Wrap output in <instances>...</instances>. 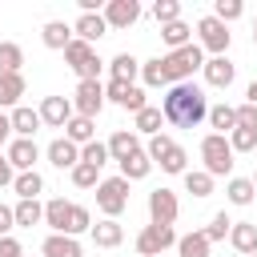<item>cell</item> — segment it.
Here are the masks:
<instances>
[{"mask_svg":"<svg viewBox=\"0 0 257 257\" xmlns=\"http://www.w3.org/2000/svg\"><path fill=\"white\" fill-rule=\"evenodd\" d=\"M161 116L177 128H197L201 120H209V96L201 84L185 80V84H169L165 100H161Z\"/></svg>","mask_w":257,"mask_h":257,"instance_id":"obj_1","label":"cell"},{"mask_svg":"<svg viewBox=\"0 0 257 257\" xmlns=\"http://www.w3.org/2000/svg\"><path fill=\"white\" fill-rule=\"evenodd\" d=\"M145 153H149V161H153V165H161V173H169V177H185V173H189V153H185L169 133L149 137Z\"/></svg>","mask_w":257,"mask_h":257,"instance_id":"obj_2","label":"cell"},{"mask_svg":"<svg viewBox=\"0 0 257 257\" xmlns=\"http://www.w3.org/2000/svg\"><path fill=\"white\" fill-rule=\"evenodd\" d=\"M161 64H165L169 84H185V80H193L197 68H205V52H201V44H185L177 52H165Z\"/></svg>","mask_w":257,"mask_h":257,"instance_id":"obj_3","label":"cell"},{"mask_svg":"<svg viewBox=\"0 0 257 257\" xmlns=\"http://www.w3.org/2000/svg\"><path fill=\"white\" fill-rule=\"evenodd\" d=\"M201 161H205V173H209V177H229V173H233V149H229V137H221V133H205V137H201Z\"/></svg>","mask_w":257,"mask_h":257,"instance_id":"obj_4","label":"cell"},{"mask_svg":"<svg viewBox=\"0 0 257 257\" xmlns=\"http://www.w3.org/2000/svg\"><path fill=\"white\" fill-rule=\"evenodd\" d=\"M96 209L104 213V217H120L124 209H128V181L116 173V177H104L100 185H96Z\"/></svg>","mask_w":257,"mask_h":257,"instance_id":"obj_5","label":"cell"},{"mask_svg":"<svg viewBox=\"0 0 257 257\" xmlns=\"http://www.w3.org/2000/svg\"><path fill=\"white\" fill-rule=\"evenodd\" d=\"M197 36H201V52H213V56H225L229 40H233L229 24H221L217 16H201L197 20Z\"/></svg>","mask_w":257,"mask_h":257,"instance_id":"obj_6","label":"cell"},{"mask_svg":"<svg viewBox=\"0 0 257 257\" xmlns=\"http://www.w3.org/2000/svg\"><path fill=\"white\" fill-rule=\"evenodd\" d=\"M104 108V84L100 80H76V92H72V112L76 116H88L96 120Z\"/></svg>","mask_w":257,"mask_h":257,"instance_id":"obj_7","label":"cell"},{"mask_svg":"<svg viewBox=\"0 0 257 257\" xmlns=\"http://www.w3.org/2000/svg\"><path fill=\"white\" fill-rule=\"evenodd\" d=\"M165 249H177L173 225H145V229L137 233V253H141V257H161Z\"/></svg>","mask_w":257,"mask_h":257,"instance_id":"obj_8","label":"cell"},{"mask_svg":"<svg viewBox=\"0 0 257 257\" xmlns=\"http://www.w3.org/2000/svg\"><path fill=\"white\" fill-rule=\"evenodd\" d=\"M177 213H181V201H177V193L173 189H153L149 193V225H173L177 221Z\"/></svg>","mask_w":257,"mask_h":257,"instance_id":"obj_9","label":"cell"},{"mask_svg":"<svg viewBox=\"0 0 257 257\" xmlns=\"http://www.w3.org/2000/svg\"><path fill=\"white\" fill-rule=\"evenodd\" d=\"M4 157H8V165H12L16 173H32L36 161H40V149H36V141H28V137H12L8 149H4Z\"/></svg>","mask_w":257,"mask_h":257,"instance_id":"obj_10","label":"cell"},{"mask_svg":"<svg viewBox=\"0 0 257 257\" xmlns=\"http://www.w3.org/2000/svg\"><path fill=\"white\" fill-rule=\"evenodd\" d=\"M100 16H104L108 28H133V24L141 20V4H137V0H108V4L100 8Z\"/></svg>","mask_w":257,"mask_h":257,"instance_id":"obj_11","label":"cell"},{"mask_svg":"<svg viewBox=\"0 0 257 257\" xmlns=\"http://www.w3.org/2000/svg\"><path fill=\"white\" fill-rule=\"evenodd\" d=\"M36 112H40V124H48V128H64V124L72 120V100H68V96H44Z\"/></svg>","mask_w":257,"mask_h":257,"instance_id":"obj_12","label":"cell"},{"mask_svg":"<svg viewBox=\"0 0 257 257\" xmlns=\"http://www.w3.org/2000/svg\"><path fill=\"white\" fill-rule=\"evenodd\" d=\"M201 72H205V84H209V88H229V84L237 80V64H233L229 56H209Z\"/></svg>","mask_w":257,"mask_h":257,"instance_id":"obj_13","label":"cell"},{"mask_svg":"<svg viewBox=\"0 0 257 257\" xmlns=\"http://www.w3.org/2000/svg\"><path fill=\"white\" fill-rule=\"evenodd\" d=\"M104 149H108V161H116V165H120L124 157H133V153L141 149V137H137L133 128H116V133L104 141Z\"/></svg>","mask_w":257,"mask_h":257,"instance_id":"obj_14","label":"cell"},{"mask_svg":"<svg viewBox=\"0 0 257 257\" xmlns=\"http://www.w3.org/2000/svg\"><path fill=\"white\" fill-rule=\"evenodd\" d=\"M44 157H48V165H56V169H76L80 165V149L72 145V141H64V137H56L48 149H44Z\"/></svg>","mask_w":257,"mask_h":257,"instance_id":"obj_15","label":"cell"},{"mask_svg":"<svg viewBox=\"0 0 257 257\" xmlns=\"http://www.w3.org/2000/svg\"><path fill=\"white\" fill-rule=\"evenodd\" d=\"M40 257H84L80 241L76 237H64V233H48L40 241Z\"/></svg>","mask_w":257,"mask_h":257,"instance_id":"obj_16","label":"cell"},{"mask_svg":"<svg viewBox=\"0 0 257 257\" xmlns=\"http://www.w3.org/2000/svg\"><path fill=\"white\" fill-rule=\"evenodd\" d=\"M72 36H76V40H84V44H96L100 36H108V24H104V16H100V12H88V16H76Z\"/></svg>","mask_w":257,"mask_h":257,"instance_id":"obj_17","label":"cell"},{"mask_svg":"<svg viewBox=\"0 0 257 257\" xmlns=\"http://www.w3.org/2000/svg\"><path fill=\"white\" fill-rule=\"evenodd\" d=\"M8 120H12V137H36V128H40V112L36 108H28V104H16L12 112H8Z\"/></svg>","mask_w":257,"mask_h":257,"instance_id":"obj_18","label":"cell"},{"mask_svg":"<svg viewBox=\"0 0 257 257\" xmlns=\"http://www.w3.org/2000/svg\"><path fill=\"white\" fill-rule=\"evenodd\" d=\"M88 233H92V245H96V249H116V245L124 241V229H120V221H112V217L96 221Z\"/></svg>","mask_w":257,"mask_h":257,"instance_id":"obj_19","label":"cell"},{"mask_svg":"<svg viewBox=\"0 0 257 257\" xmlns=\"http://www.w3.org/2000/svg\"><path fill=\"white\" fill-rule=\"evenodd\" d=\"M229 245H233L237 253L253 257V253H257V225H253V221H233V229H229Z\"/></svg>","mask_w":257,"mask_h":257,"instance_id":"obj_20","label":"cell"},{"mask_svg":"<svg viewBox=\"0 0 257 257\" xmlns=\"http://www.w3.org/2000/svg\"><path fill=\"white\" fill-rule=\"evenodd\" d=\"M24 88H28L24 72H4V76H0V112H4V108H16L20 96H24Z\"/></svg>","mask_w":257,"mask_h":257,"instance_id":"obj_21","label":"cell"},{"mask_svg":"<svg viewBox=\"0 0 257 257\" xmlns=\"http://www.w3.org/2000/svg\"><path fill=\"white\" fill-rule=\"evenodd\" d=\"M141 76V60L133 56V52H116L112 60H108V80H124V84H133Z\"/></svg>","mask_w":257,"mask_h":257,"instance_id":"obj_22","label":"cell"},{"mask_svg":"<svg viewBox=\"0 0 257 257\" xmlns=\"http://www.w3.org/2000/svg\"><path fill=\"white\" fill-rule=\"evenodd\" d=\"M40 40H44V48L64 52V48H68V40H72V24H64V20H48V24L40 28Z\"/></svg>","mask_w":257,"mask_h":257,"instance_id":"obj_23","label":"cell"},{"mask_svg":"<svg viewBox=\"0 0 257 257\" xmlns=\"http://www.w3.org/2000/svg\"><path fill=\"white\" fill-rule=\"evenodd\" d=\"M64 141H72L76 149H80V145H88V141H96V120H88V116H76V112H72V120L64 124Z\"/></svg>","mask_w":257,"mask_h":257,"instance_id":"obj_24","label":"cell"},{"mask_svg":"<svg viewBox=\"0 0 257 257\" xmlns=\"http://www.w3.org/2000/svg\"><path fill=\"white\" fill-rule=\"evenodd\" d=\"M149 173H153V161H149V153H145V149H137L133 157H124V161H120V177H124L128 185H133V181H145Z\"/></svg>","mask_w":257,"mask_h":257,"instance_id":"obj_25","label":"cell"},{"mask_svg":"<svg viewBox=\"0 0 257 257\" xmlns=\"http://www.w3.org/2000/svg\"><path fill=\"white\" fill-rule=\"evenodd\" d=\"M12 189H16L20 201H40V193H44V177H40L36 169H32V173H16Z\"/></svg>","mask_w":257,"mask_h":257,"instance_id":"obj_26","label":"cell"},{"mask_svg":"<svg viewBox=\"0 0 257 257\" xmlns=\"http://www.w3.org/2000/svg\"><path fill=\"white\" fill-rule=\"evenodd\" d=\"M225 197H229V205L245 209V205H253L257 189H253V181H249V177H229V185H225Z\"/></svg>","mask_w":257,"mask_h":257,"instance_id":"obj_27","label":"cell"},{"mask_svg":"<svg viewBox=\"0 0 257 257\" xmlns=\"http://www.w3.org/2000/svg\"><path fill=\"white\" fill-rule=\"evenodd\" d=\"M68 209H72V201H64V197L44 201V225H48L52 233H64V225H68Z\"/></svg>","mask_w":257,"mask_h":257,"instance_id":"obj_28","label":"cell"},{"mask_svg":"<svg viewBox=\"0 0 257 257\" xmlns=\"http://www.w3.org/2000/svg\"><path fill=\"white\" fill-rule=\"evenodd\" d=\"M161 40L169 44V52H177V48H185V44H193V28H189L185 20H173V24H161Z\"/></svg>","mask_w":257,"mask_h":257,"instance_id":"obj_29","label":"cell"},{"mask_svg":"<svg viewBox=\"0 0 257 257\" xmlns=\"http://www.w3.org/2000/svg\"><path fill=\"white\" fill-rule=\"evenodd\" d=\"M92 56H96V48H92V44H84V40H76V36H72V40H68V48H64V64H68L76 76H80V68H84Z\"/></svg>","mask_w":257,"mask_h":257,"instance_id":"obj_30","label":"cell"},{"mask_svg":"<svg viewBox=\"0 0 257 257\" xmlns=\"http://www.w3.org/2000/svg\"><path fill=\"white\" fill-rule=\"evenodd\" d=\"M209 241H205V233L201 229H193V233H185V237H177V257H209Z\"/></svg>","mask_w":257,"mask_h":257,"instance_id":"obj_31","label":"cell"},{"mask_svg":"<svg viewBox=\"0 0 257 257\" xmlns=\"http://www.w3.org/2000/svg\"><path fill=\"white\" fill-rule=\"evenodd\" d=\"M161 124H165V116H161V108H153V104L133 116V133H137V137H141V133H145V137H157Z\"/></svg>","mask_w":257,"mask_h":257,"instance_id":"obj_32","label":"cell"},{"mask_svg":"<svg viewBox=\"0 0 257 257\" xmlns=\"http://www.w3.org/2000/svg\"><path fill=\"white\" fill-rule=\"evenodd\" d=\"M209 124H213V133H221V137H229V133L237 128V116H233V104H209Z\"/></svg>","mask_w":257,"mask_h":257,"instance_id":"obj_33","label":"cell"},{"mask_svg":"<svg viewBox=\"0 0 257 257\" xmlns=\"http://www.w3.org/2000/svg\"><path fill=\"white\" fill-rule=\"evenodd\" d=\"M12 217H16V225L32 229V225L44 221V205H40V201H16V205H12Z\"/></svg>","mask_w":257,"mask_h":257,"instance_id":"obj_34","label":"cell"},{"mask_svg":"<svg viewBox=\"0 0 257 257\" xmlns=\"http://www.w3.org/2000/svg\"><path fill=\"white\" fill-rule=\"evenodd\" d=\"M24 68V48L16 40H0V76L4 72H20Z\"/></svg>","mask_w":257,"mask_h":257,"instance_id":"obj_35","label":"cell"},{"mask_svg":"<svg viewBox=\"0 0 257 257\" xmlns=\"http://www.w3.org/2000/svg\"><path fill=\"white\" fill-rule=\"evenodd\" d=\"M185 193H193L197 201H205V197L213 193V177H209L205 169H189V173H185Z\"/></svg>","mask_w":257,"mask_h":257,"instance_id":"obj_36","label":"cell"},{"mask_svg":"<svg viewBox=\"0 0 257 257\" xmlns=\"http://www.w3.org/2000/svg\"><path fill=\"white\" fill-rule=\"evenodd\" d=\"M88 229H92V213H88L84 205L72 201V209H68V225H64V237H80V233H88Z\"/></svg>","mask_w":257,"mask_h":257,"instance_id":"obj_37","label":"cell"},{"mask_svg":"<svg viewBox=\"0 0 257 257\" xmlns=\"http://www.w3.org/2000/svg\"><path fill=\"white\" fill-rule=\"evenodd\" d=\"M141 80H145L149 88H169V76H165V64H161V56H153V60H141Z\"/></svg>","mask_w":257,"mask_h":257,"instance_id":"obj_38","label":"cell"},{"mask_svg":"<svg viewBox=\"0 0 257 257\" xmlns=\"http://www.w3.org/2000/svg\"><path fill=\"white\" fill-rule=\"evenodd\" d=\"M229 229H233V217L221 209V213H213V221H209L201 233H205V241H209V245H217V241H225V237H229Z\"/></svg>","mask_w":257,"mask_h":257,"instance_id":"obj_39","label":"cell"},{"mask_svg":"<svg viewBox=\"0 0 257 257\" xmlns=\"http://www.w3.org/2000/svg\"><path fill=\"white\" fill-rule=\"evenodd\" d=\"M80 161L92 165V169H104V165H108V149H104V141H88V145H80Z\"/></svg>","mask_w":257,"mask_h":257,"instance_id":"obj_40","label":"cell"},{"mask_svg":"<svg viewBox=\"0 0 257 257\" xmlns=\"http://www.w3.org/2000/svg\"><path fill=\"white\" fill-rule=\"evenodd\" d=\"M149 12L157 24H173V20H181V0H157Z\"/></svg>","mask_w":257,"mask_h":257,"instance_id":"obj_41","label":"cell"},{"mask_svg":"<svg viewBox=\"0 0 257 257\" xmlns=\"http://www.w3.org/2000/svg\"><path fill=\"white\" fill-rule=\"evenodd\" d=\"M241 12H245V4H241V0H217L209 16H217L221 24H233V20H241Z\"/></svg>","mask_w":257,"mask_h":257,"instance_id":"obj_42","label":"cell"},{"mask_svg":"<svg viewBox=\"0 0 257 257\" xmlns=\"http://www.w3.org/2000/svg\"><path fill=\"white\" fill-rule=\"evenodd\" d=\"M68 177H72V185H76V189H96V185H100V169H92V165H84V161H80Z\"/></svg>","mask_w":257,"mask_h":257,"instance_id":"obj_43","label":"cell"},{"mask_svg":"<svg viewBox=\"0 0 257 257\" xmlns=\"http://www.w3.org/2000/svg\"><path fill=\"white\" fill-rule=\"evenodd\" d=\"M229 149H233V157H237V153H253V149H257V133L233 128V133H229Z\"/></svg>","mask_w":257,"mask_h":257,"instance_id":"obj_44","label":"cell"},{"mask_svg":"<svg viewBox=\"0 0 257 257\" xmlns=\"http://www.w3.org/2000/svg\"><path fill=\"white\" fill-rule=\"evenodd\" d=\"M133 88H137V84L108 80V84H104V100H112V104H120V108H124V104H128V96H133Z\"/></svg>","mask_w":257,"mask_h":257,"instance_id":"obj_45","label":"cell"},{"mask_svg":"<svg viewBox=\"0 0 257 257\" xmlns=\"http://www.w3.org/2000/svg\"><path fill=\"white\" fill-rule=\"evenodd\" d=\"M233 116H237V128H249V133H257V108L245 100V104H237L233 108Z\"/></svg>","mask_w":257,"mask_h":257,"instance_id":"obj_46","label":"cell"},{"mask_svg":"<svg viewBox=\"0 0 257 257\" xmlns=\"http://www.w3.org/2000/svg\"><path fill=\"white\" fill-rule=\"evenodd\" d=\"M16 229V217H12V205H0V237H12Z\"/></svg>","mask_w":257,"mask_h":257,"instance_id":"obj_47","label":"cell"},{"mask_svg":"<svg viewBox=\"0 0 257 257\" xmlns=\"http://www.w3.org/2000/svg\"><path fill=\"white\" fill-rule=\"evenodd\" d=\"M0 257H24V245L16 237H0Z\"/></svg>","mask_w":257,"mask_h":257,"instance_id":"obj_48","label":"cell"},{"mask_svg":"<svg viewBox=\"0 0 257 257\" xmlns=\"http://www.w3.org/2000/svg\"><path fill=\"white\" fill-rule=\"evenodd\" d=\"M12 181H16V169H12V165H8V157L0 153V189H4V185H12Z\"/></svg>","mask_w":257,"mask_h":257,"instance_id":"obj_49","label":"cell"},{"mask_svg":"<svg viewBox=\"0 0 257 257\" xmlns=\"http://www.w3.org/2000/svg\"><path fill=\"white\" fill-rule=\"evenodd\" d=\"M12 141V120H8V112H0V145H8Z\"/></svg>","mask_w":257,"mask_h":257,"instance_id":"obj_50","label":"cell"},{"mask_svg":"<svg viewBox=\"0 0 257 257\" xmlns=\"http://www.w3.org/2000/svg\"><path fill=\"white\" fill-rule=\"evenodd\" d=\"M245 96H249V104L257 108V80H249V88H245Z\"/></svg>","mask_w":257,"mask_h":257,"instance_id":"obj_51","label":"cell"},{"mask_svg":"<svg viewBox=\"0 0 257 257\" xmlns=\"http://www.w3.org/2000/svg\"><path fill=\"white\" fill-rule=\"evenodd\" d=\"M253 48H257V20H253Z\"/></svg>","mask_w":257,"mask_h":257,"instance_id":"obj_52","label":"cell"},{"mask_svg":"<svg viewBox=\"0 0 257 257\" xmlns=\"http://www.w3.org/2000/svg\"><path fill=\"white\" fill-rule=\"evenodd\" d=\"M249 181H253V189H257V173H253V177H249Z\"/></svg>","mask_w":257,"mask_h":257,"instance_id":"obj_53","label":"cell"},{"mask_svg":"<svg viewBox=\"0 0 257 257\" xmlns=\"http://www.w3.org/2000/svg\"><path fill=\"white\" fill-rule=\"evenodd\" d=\"M253 257H257V253H253Z\"/></svg>","mask_w":257,"mask_h":257,"instance_id":"obj_54","label":"cell"}]
</instances>
